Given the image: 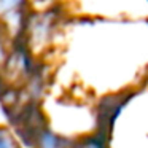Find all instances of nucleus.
<instances>
[{
    "label": "nucleus",
    "instance_id": "nucleus-1",
    "mask_svg": "<svg viewBox=\"0 0 148 148\" xmlns=\"http://www.w3.org/2000/svg\"><path fill=\"white\" fill-rule=\"evenodd\" d=\"M37 147L38 148H64L62 147V138L56 135L51 131H40L37 134Z\"/></svg>",
    "mask_w": 148,
    "mask_h": 148
},
{
    "label": "nucleus",
    "instance_id": "nucleus-2",
    "mask_svg": "<svg viewBox=\"0 0 148 148\" xmlns=\"http://www.w3.org/2000/svg\"><path fill=\"white\" fill-rule=\"evenodd\" d=\"M73 148H105V142H103V135H94V137L83 140L81 143L75 145Z\"/></svg>",
    "mask_w": 148,
    "mask_h": 148
},
{
    "label": "nucleus",
    "instance_id": "nucleus-3",
    "mask_svg": "<svg viewBox=\"0 0 148 148\" xmlns=\"http://www.w3.org/2000/svg\"><path fill=\"white\" fill-rule=\"evenodd\" d=\"M0 148H16L11 134L3 126H0Z\"/></svg>",
    "mask_w": 148,
    "mask_h": 148
},
{
    "label": "nucleus",
    "instance_id": "nucleus-4",
    "mask_svg": "<svg viewBox=\"0 0 148 148\" xmlns=\"http://www.w3.org/2000/svg\"><path fill=\"white\" fill-rule=\"evenodd\" d=\"M19 2L21 0H0V13L14 10V7L19 5Z\"/></svg>",
    "mask_w": 148,
    "mask_h": 148
},
{
    "label": "nucleus",
    "instance_id": "nucleus-5",
    "mask_svg": "<svg viewBox=\"0 0 148 148\" xmlns=\"http://www.w3.org/2000/svg\"><path fill=\"white\" fill-rule=\"evenodd\" d=\"M147 2H148V0H147Z\"/></svg>",
    "mask_w": 148,
    "mask_h": 148
}]
</instances>
